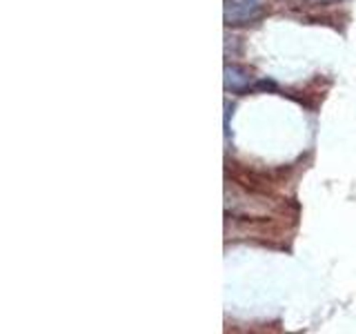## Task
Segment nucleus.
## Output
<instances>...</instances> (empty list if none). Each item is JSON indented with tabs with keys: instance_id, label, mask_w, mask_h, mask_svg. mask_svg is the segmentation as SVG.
I'll list each match as a JSON object with an SVG mask.
<instances>
[{
	"instance_id": "3",
	"label": "nucleus",
	"mask_w": 356,
	"mask_h": 334,
	"mask_svg": "<svg viewBox=\"0 0 356 334\" xmlns=\"http://www.w3.org/2000/svg\"><path fill=\"white\" fill-rule=\"evenodd\" d=\"M256 89H276V85L272 81H259L256 83Z\"/></svg>"
},
{
	"instance_id": "2",
	"label": "nucleus",
	"mask_w": 356,
	"mask_h": 334,
	"mask_svg": "<svg viewBox=\"0 0 356 334\" xmlns=\"http://www.w3.org/2000/svg\"><path fill=\"white\" fill-rule=\"evenodd\" d=\"M222 83H225L227 92L243 94V92H248V89H250L252 76L241 65H225V76H222Z\"/></svg>"
},
{
	"instance_id": "1",
	"label": "nucleus",
	"mask_w": 356,
	"mask_h": 334,
	"mask_svg": "<svg viewBox=\"0 0 356 334\" xmlns=\"http://www.w3.org/2000/svg\"><path fill=\"white\" fill-rule=\"evenodd\" d=\"M263 11V0H225L222 16L227 25H248Z\"/></svg>"
}]
</instances>
